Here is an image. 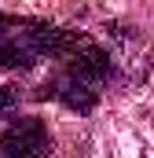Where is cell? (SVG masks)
I'll use <instances>...</instances> for the list:
<instances>
[{
  "label": "cell",
  "mask_w": 154,
  "mask_h": 158,
  "mask_svg": "<svg viewBox=\"0 0 154 158\" xmlns=\"http://www.w3.org/2000/svg\"><path fill=\"white\" fill-rule=\"evenodd\" d=\"M51 63H55L51 74L40 85L44 96L59 99L63 107H70L77 114L95 110V103H99V96H103V88H107V81H110V55H107L92 37L70 30L66 44L59 48V55H55Z\"/></svg>",
  "instance_id": "cell-1"
},
{
  "label": "cell",
  "mask_w": 154,
  "mask_h": 158,
  "mask_svg": "<svg viewBox=\"0 0 154 158\" xmlns=\"http://www.w3.org/2000/svg\"><path fill=\"white\" fill-rule=\"evenodd\" d=\"M70 30H59L40 19H11L0 15V66L4 70H33L59 55Z\"/></svg>",
  "instance_id": "cell-2"
},
{
  "label": "cell",
  "mask_w": 154,
  "mask_h": 158,
  "mask_svg": "<svg viewBox=\"0 0 154 158\" xmlns=\"http://www.w3.org/2000/svg\"><path fill=\"white\" fill-rule=\"evenodd\" d=\"M0 158H51V132L40 118H15L0 136Z\"/></svg>",
  "instance_id": "cell-3"
},
{
  "label": "cell",
  "mask_w": 154,
  "mask_h": 158,
  "mask_svg": "<svg viewBox=\"0 0 154 158\" xmlns=\"http://www.w3.org/2000/svg\"><path fill=\"white\" fill-rule=\"evenodd\" d=\"M15 107H18V92H15V88H7V85H0V121L11 118V114H15Z\"/></svg>",
  "instance_id": "cell-4"
}]
</instances>
